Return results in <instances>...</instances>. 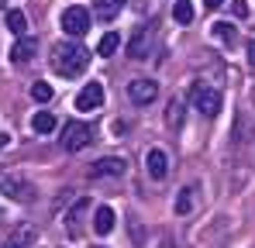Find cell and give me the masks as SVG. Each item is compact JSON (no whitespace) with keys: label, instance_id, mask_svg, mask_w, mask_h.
Returning <instances> with one entry per match:
<instances>
[{"label":"cell","instance_id":"277c9868","mask_svg":"<svg viewBox=\"0 0 255 248\" xmlns=\"http://www.w3.org/2000/svg\"><path fill=\"white\" fill-rule=\"evenodd\" d=\"M0 193L7 200H21V204H31L35 200V186L17 179V176H0Z\"/></svg>","mask_w":255,"mask_h":248},{"label":"cell","instance_id":"d4e9b609","mask_svg":"<svg viewBox=\"0 0 255 248\" xmlns=\"http://www.w3.org/2000/svg\"><path fill=\"white\" fill-rule=\"evenodd\" d=\"M249 66L255 69V38H252V45H249Z\"/></svg>","mask_w":255,"mask_h":248},{"label":"cell","instance_id":"5b68a950","mask_svg":"<svg viewBox=\"0 0 255 248\" xmlns=\"http://www.w3.org/2000/svg\"><path fill=\"white\" fill-rule=\"evenodd\" d=\"M125 169H128L125 159L107 155V159H97V162L90 165V176H93V179H118V176H125Z\"/></svg>","mask_w":255,"mask_h":248},{"label":"cell","instance_id":"30bf717a","mask_svg":"<svg viewBox=\"0 0 255 248\" xmlns=\"http://www.w3.org/2000/svg\"><path fill=\"white\" fill-rule=\"evenodd\" d=\"M145 169H148L152 179H166V176H169V155H166L162 148H152V152L145 155Z\"/></svg>","mask_w":255,"mask_h":248},{"label":"cell","instance_id":"44dd1931","mask_svg":"<svg viewBox=\"0 0 255 248\" xmlns=\"http://www.w3.org/2000/svg\"><path fill=\"white\" fill-rule=\"evenodd\" d=\"M31 100H35V104H48V100H52V86H48V83H35V86H31Z\"/></svg>","mask_w":255,"mask_h":248},{"label":"cell","instance_id":"8fae6325","mask_svg":"<svg viewBox=\"0 0 255 248\" xmlns=\"http://www.w3.org/2000/svg\"><path fill=\"white\" fill-rule=\"evenodd\" d=\"M35 52H38V41L24 35V38H17L14 45H10V62H31Z\"/></svg>","mask_w":255,"mask_h":248},{"label":"cell","instance_id":"6da1fadb","mask_svg":"<svg viewBox=\"0 0 255 248\" xmlns=\"http://www.w3.org/2000/svg\"><path fill=\"white\" fill-rule=\"evenodd\" d=\"M52 66H55L59 76H80L90 66V52L80 41H62V45L52 48Z\"/></svg>","mask_w":255,"mask_h":248},{"label":"cell","instance_id":"4fadbf2b","mask_svg":"<svg viewBox=\"0 0 255 248\" xmlns=\"http://www.w3.org/2000/svg\"><path fill=\"white\" fill-rule=\"evenodd\" d=\"M7 31H10L14 38H24V35H28V17H24V10H7Z\"/></svg>","mask_w":255,"mask_h":248},{"label":"cell","instance_id":"4dcf8cb0","mask_svg":"<svg viewBox=\"0 0 255 248\" xmlns=\"http://www.w3.org/2000/svg\"><path fill=\"white\" fill-rule=\"evenodd\" d=\"M0 217H3V214H0Z\"/></svg>","mask_w":255,"mask_h":248},{"label":"cell","instance_id":"f546056e","mask_svg":"<svg viewBox=\"0 0 255 248\" xmlns=\"http://www.w3.org/2000/svg\"><path fill=\"white\" fill-rule=\"evenodd\" d=\"M114 3H118V7H121V3H125V0H114Z\"/></svg>","mask_w":255,"mask_h":248},{"label":"cell","instance_id":"5bb4252c","mask_svg":"<svg viewBox=\"0 0 255 248\" xmlns=\"http://www.w3.org/2000/svg\"><path fill=\"white\" fill-rule=\"evenodd\" d=\"M31 131H35V134H52V131H55V114H52V111H38V114L31 118Z\"/></svg>","mask_w":255,"mask_h":248},{"label":"cell","instance_id":"603a6c76","mask_svg":"<svg viewBox=\"0 0 255 248\" xmlns=\"http://www.w3.org/2000/svg\"><path fill=\"white\" fill-rule=\"evenodd\" d=\"M166 121H169L172 131H179V100H172V104H169V114H166Z\"/></svg>","mask_w":255,"mask_h":248},{"label":"cell","instance_id":"3957f363","mask_svg":"<svg viewBox=\"0 0 255 248\" xmlns=\"http://www.w3.org/2000/svg\"><path fill=\"white\" fill-rule=\"evenodd\" d=\"M90 124H83V121H69L66 127H62V148L66 152H80V148H86L90 145Z\"/></svg>","mask_w":255,"mask_h":248},{"label":"cell","instance_id":"484cf974","mask_svg":"<svg viewBox=\"0 0 255 248\" xmlns=\"http://www.w3.org/2000/svg\"><path fill=\"white\" fill-rule=\"evenodd\" d=\"M221 3H224V0H204V7H207V10H217Z\"/></svg>","mask_w":255,"mask_h":248},{"label":"cell","instance_id":"7a4b0ae2","mask_svg":"<svg viewBox=\"0 0 255 248\" xmlns=\"http://www.w3.org/2000/svg\"><path fill=\"white\" fill-rule=\"evenodd\" d=\"M62 31L69 35V38H83L86 31H90V10L80 7V3H73V7H66L62 10Z\"/></svg>","mask_w":255,"mask_h":248},{"label":"cell","instance_id":"52a82bcc","mask_svg":"<svg viewBox=\"0 0 255 248\" xmlns=\"http://www.w3.org/2000/svg\"><path fill=\"white\" fill-rule=\"evenodd\" d=\"M155 93H159V83L155 80H134L128 83V97H131V104H152L155 100Z\"/></svg>","mask_w":255,"mask_h":248},{"label":"cell","instance_id":"ffe728a7","mask_svg":"<svg viewBox=\"0 0 255 248\" xmlns=\"http://www.w3.org/2000/svg\"><path fill=\"white\" fill-rule=\"evenodd\" d=\"M31 238H35V231H31V228H21L14 238H7V245H3V248H24Z\"/></svg>","mask_w":255,"mask_h":248},{"label":"cell","instance_id":"4316f807","mask_svg":"<svg viewBox=\"0 0 255 248\" xmlns=\"http://www.w3.org/2000/svg\"><path fill=\"white\" fill-rule=\"evenodd\" d=\"M7 141H10V134H0V148H7Z\"/></svg>","mask_w":255,"mask_h":248},{"label":"cell","instance_id":"83f0119b","mask_svg":"<svg viewBox=\"0 0 255 248\" xmlns=\"http://www.w3.org/2000/svg\"><path fill=\"white\" fill-rule=\"evenodd\" d=\"M159 248H172V242H162V245H159Z\"/></svg>","mask_w":255,"mask_h":248},{"label":"cell","instance_id":"f1b7e54d","mask_svg":"<svg viewBox=\"0 0 255 248\" xmlns=\"http://www.w3.org/2000/svg\"><path fill=\"white\" fill-rule=\"evenodd\" d=\"M3 7H7V0H0V10H3Z\"/></svg>","mask_w":255,"mask_h":248},{"label":"cell","instance_id":"7402d4cb","mask_svg":"<svg viewBox=\"0 0 255 248\" xmlns=\"http://www.w3.org/2000/svg\"><path fill=\"white\" fill-rule=\"evenodd\" d=\"M83 210H86V200H80V204H76L73 210H69V214H66V224H69V228H76V221L83 217Z\"/></svg>","mask_w":255,"mask_h":248},{"label":"cell","instance_id":"d6986e66","mask_svg":"<svg viewBox=\"0 0 255 248\" xmlns=\"http://www.w3.org/2000/svg\"><path fill=\"white\" fill-rule=\"evenodd\" d=\"M93 14L104 17V21H111V17L118 14V3H114V0H97V3H93Z\"/></svg>","mask_w":255,"mask_h":248},{"label":"cell","instance_id":"ac0fdd59","mask_svg":"<svg viewBox=\"0 0 255 248\" xmlns=\"http://www.w3.org/2000/svg\"><path fill=\"white\" fill-rule=\"evenodd\" d=\"M190 210H193V186L179 190V197H176V214H190Z\"/></svg>","mask_w":255,"mask_h":248},{"label":"cell","instance_id":"ba28073f","mask_svg":"<svg viewBox=\"0 0 255 248\" xmlns=\"http://www.w3.org/2000/svg\"><path fill=\"white\" fill-rule=\"evenodd\" d=\"M128 55H131V59L152 55V28H134V35L128 41Z\"/></svg>","mask_w":255,"mask_h":248},{"label":"cell","instance_id":"9a60e30c","mask_svg":"<svg viewBox=\"0 0 255 248\" xmlns=\"http://www.w3.org/2000/svg\"><path fill=\"white\" fill-rule=\"evenodd\" d=\"M211 35L221 45H235V28L228 24V21H217V24H211Z\"/></svg>","mask_w":255,"mask_h":248},{"label":"cell","instance_id":"cb8c5ba5","mask_svg":"<svg viewBox=\"0 0 255 248\" xmlns=\"http://www.w3.org/2000/svg\"><path fill=\"white\" fill-rule=\"evenodd\" d=\"M231 14H235V17H245L249 7H245V3H231Z\"/></svg>","mask_w":255,"mask_h":248},{"label":"cell","instance_id":"2e32d148","mask_svg":"<svg viewBox=\"0 0 255 248\" xmlns=\"http://www.w3.org/2000/svg\"><path fill=\"white\" fill-rule=\"evenodd\" d=\"M118 45H121L118 31H107V35L100 38V45H97V55H114V52H118Z\"/></svg>","mask_w":255,"mask_h":248},{"label":"cell","instance_id":"7c38bea8","mask_svg":"<svg viewBox=\"0 0 255 248\" xmlns=\"http://www.w3.org/2000/svg\"><path fill=\"white\" fill-rule=\"evenodd\" d=\"M93 231L97 235H111L114 231V210L111 207H97L93 210Z\"/></svg>","mask_w":255,"mask_h":248},{"label":"cell","instance_id":"8992f818","mask_svg":"<svg viewBox=\"0 0 255 248\" xmlns=\"http://www.w3.org/2000/svg\"><path fill=\"white\" fill-rule=\"evenodd\" d=\"M193 104H197V111H200V114L214 118V114L221 111V93L211 90V86H197V90H193Z\"/></svg>","mask_w":255,"mask_h":248},{"label":"cell","instance_id":"9c48e42d","mask_svg":"<svg viewBox=\"0 0 255 248\" xmlns=\"http://www.w3.org/2000/svg\"><path fill=\"white\" fill-rule=\"evenodd\" d=\"M100 104H104V86L100 83H86L80 90V97H76V111H100Z\"/></svg>","mask_w":255,"mask_h":248},{"label":"cell","instance_id":"e0dca14e","mask_svg":"<svg viewBox=\"0 0 255 248\" xmlns=\"http://www.w3.org/2000/svg\"><path fill=\"white\" fill-rule=\"evenodd\" d=\"M172 17H176L179 24H190V21H193V3H190V0H176Z\"/></svg>","mask_w":255,"mask_h":248}]
</instances>
